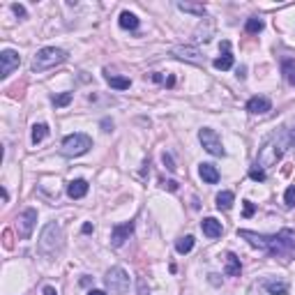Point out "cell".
<instances>
[{
	"label": "cell",
	"mask_w": 295,
	"mask_h": 295,
	"mask_svg": "<svg viewBox=\"0 0 295 295\" xmlns=\"http://www.w3.org/2000/svg\"><path fill=\"white\" fill-rule=\"evenodd\" d=\"M35 221H37V210L28 208V210L21 212V215L16 217V231H19V238L28 240L30 233H32V228H35Z\"/></svg>",
	"instance_id": "ba28073f"
},
{
	"label": "cell",
	"mask_w": 295,
	"mask_h": 295,
	"mask_svg": "<svg viewBox=\"0 0 295 295\" xmlns=\"http://www.w3.org/2000/svg\"><path fill=\"white\" fill-rule=\"evenodd\" d=\"M106 288L115 295H125L127 288H129V275H127L122 268H111L106 272Z\"/></svg>",
	"instance_id": "8992f818"
},
{
	"label": "cell",
	"mask_w": 295,
	"mask_h": 295,
	"mask_svg": "<svg viewBox=\"0 0 295 295\" xmlns=\"http://www.w3.org/2000/svg\"><path fill=\"white\" fill-rule=\"evenodd\" d=\"M60 247H62V228H60V224L51 221L40 235V251L46 256H53Z\"/></svg>",
	"instance_id": "7a4b0ae2"
},
{
	"label": "cell",
	"mask_w": 295,
	"mask_h": 295,
	"mask_svg": "<svg viewBox=\"0 0 295 295\" xmlns=\"http://www.w3.org/2000/svg\"><path fill=\"white\" fill-rule=\"evenodd\" d=\"M161 161L166 164V169H169V171L178 169V166H175V161H173V157H171V152H164V155H161Z\"/></svg>",
	"instance_id": "f546056e"
},
{
	"label": "cell",
	"mask_w": 295,
	"mask_h": 295,
	"mask_svg": "<svg viewBox=\"0 0 295 295\" xmlns=\"http://www.w3.org/2000/svg\"><path fill=\"white\" fill-rule=\"evenodd\" d=\"M265 290L270 295H286L288 293V286L284 281H265Z\"/></svg>",
	"instance_id": "44dd1931"
},
{
	"label": "cell",
	"mask_w": 295,
	"mask_h": 295,
	"mask_svg": "<svg viewBox=\"0 0 295 295\" xmlns=\"http://www.w3.org/2000/svg\"><path fill=\"white\" fill-rule=\"evenodd\" d=\"M85 194H88V182L85 180H72L67 185V196L70 199H83Z\"/></svg>",
	"instance_id": "9a60e30c"
},
{
	"label": "cell",
	"mask_w": 295,
	"mask_h": 295,
	"mask_svg": "<svg viewBox=\"0 0 295 295\" xmlns=\"http://www.w3.org/2000/svg\"><path fill=\"white\" fill-rule=\"evenodd\" d=\"M245 30L249 32V35H258V32L263 30V21H260V19H256V16H251V19H247Z\"/></svg>",
	"instance_id": "d4e9b609"
},
{
	"label": "cell",
	"mask_w": 295,
	"mask_h": 295,
	"mask_svg": "<svg viewBox=\"0 0 295 295\" xmlns=\"http://www.w3.org/2000/svg\"><path fill=\"white\" fill-rule=\"evenodd\" d=\"M67 60V53L62 49H55V46H46V49H40L32 60V70L35 72H44L49 67H55L60 62Z\"/></svg>",
	"instance_id": "3957f363"
},
{
	"label": "cell",
	"mask_w": 295,
	"mask_h": 295,
	"mask_svg": "<svg viewBox=\"0 0 295 295\" xmlns=\"http://www.w3.org/2000/svg\"><path fill=\"white\" fill-rule=\"evenodd\" d=\"M161 185H164V189H169V191H178V182L175 180H164Z\"/></svg>",
	"instance_id": "4dcf8cb0"
},
{
	"label": "cell",
	"mask_w": 295,
	"mask_h": 295,
	"mask_svg": "<svg viewBox=\"0 0 295 295\" xmlns=\"http://www.w3.org/2000/svg\"><path fill=\"white\" fill-rule=\"evenodd\" d=\"M173 55H178V58H182V60H189V62H196V65H201V53L196 49H191V46H175L173 49Z\"/></svg>",
	"instance_id": "4fadbf2b"
},
{
	"label": "cell",
	"mask_w": 295,
	"mask_h": 295,
	"mask_svg": "<svg viewBox=\"0 0 295 295\" xmlns=\"http://www.w3.org/2000/svg\"><path fill=\"white\" fill-rule=\"evenodd\" d=\"M72 97H74V95H72V92H62V95L53 97V104L58 106V109H60V106H67V104H70V102H72Z\"/></svg>",
	"instance_id": "4316f807"
},
{
	"label": "cell",
	"mask_w": 295,
	"mask_h": 295,
	"mask_svg": "<svg viewBox=\"0 0 295 295\" xmlns=\"http://www.w3.org/2000/svg\"><path fill=\"white\" fill-rule=\"evenodd\" d=\"M256 212V208H254V203H249V201H245V217H251Z\"/></svg>",
	"instance_id": "1f68e13d"
},
{
	"label": "cell",
	"mask_w": 295,
	"mask_h": 295,
	"mask_svg": "<svg viewBox=\"0 0 295 295\" xmlns=\"http://www.w3.org/2000/svg\"><path fill=\"white\" fill-rule=\"evenodd\" d=\"M178 7H180L182 12H191V14H199V16H203V14H205V7H203V5H191V3H178Z\"/></svg>",
	"instance_id": "484cf974"
},
{
	"label": "cell",
	"mask_w": 295,
	"mask_h": 295,
	"mask_svg": "<svg viewBox=\"0 0 295 295\" xmlns=\"http://www.w3.org/2000/svg\"><path fill=\"white\" fill-rule=\"evenodd\" d=\"M92 148V139L88 134H70L62 141L60 152L65 157H81Z\"/></svg>",
	"instance_id": "277c9868"
},
{
	"label": "cell",
	"mask_w": 295,
	"mask_h": 295,
	"mask_svg": "<svg viewBox=\"0 0 295 295\" xmlns=\"http://www.w3.org/2000/svg\"><path fill=\"white\" fill-rule=\"evenodd\" d=\"M44 295H58V290H55L53 286H46V288H44Z\"/></svg>",
	"instance_id": "d590c367"
},
{
	"label": "cell",
	"mask_w": 295,
	"mask_h": 295,
	"mask_svg": "<svg viewBox=\"0 0 295 295\" xmlns=\"http://www.w3.org/2000/svg\"><path fill=\"white\" fill-rule=\"evenodd\" d=\"M249 178L254 182H265V178H268V175H265L263 169H249Z\"/></svg>",
	"instance_id": "83f0119b"
},
{
	"label": "cell",
	"mask_w": 295,
	"mask_h": 295,
	"mask_svg": "<svg viewBox=\"0 0 295 295\" xmlns=\"http://www.w3.org/2000/svg\"><path fill=\"white\" fill-rule=\"evenodd\" d=\"M281 72H284L286 81H288L290 85H295V60H284V65H281Z\"/></svg>",
	"instance_id": "cb8c5ba5"
},
{
	"label": "cell",
	"mask_w": 295,
	"mask_h": 295,
	"mask_svg": "<svg viewBox=\"0 0 295 295\" xmlns=\"http://www.w3.org/2000/svg\"><path fill=\"white\" fill-rule=\"evenodd\" d=\"M106 81H109V85L111 88H115V90H127L132 85V81L127 79V76H111V74H106Z\"/></svg>",
	"instance_id": "d6986e66"
},
{
	"label": "cell",
	"mask_w": 295,
	"mask_h": 295,
	"mask_svg": "<svg viewBox=\"0 0 295 295\" xmlns=\"http://www.w3.org/2000/svg\"><path fill=\"white\" fill-rule=\"evenodd\" d=\"M88 295H106V293H104V290H90Z\"/></svg>",
	"instance_id": "74e56055"
},
{
	"label": "cell",
	"mask_w": 295,
	"mask_h": 295,
	"mask_svg": "<svg viewBox=\"0 0 295 295\" xmlns=\"http://www.w3.org/2000/svg\"><path fill=\"white\" fill-rule=\"evenodd\" d=\"M240 238H245L251 247L275 256V258H295V231L284 228L275 235H260L254 231H240Z\"/></svg>",
	"instance_id": "6da1fadb"
},
{
	"label": "cell",
	"mask_w": 295,
	"mask_h": 295,
	"mask_svg": "<svg viewBox=\"0 0 295 295\" xmlns=\"http://www.w3.org/2000/svg\"><path fill=\"white\" fill-rule=\"evenodd\" d=\"M19 65H21V55L16 53V51L5 49L3 53H0V72H3L0 76H3V79H7Z\"/></svg>",
	"instance_id": "9c48e42d"
},
{
	"label": "cell",
	"mask_w": 295,
	"mask_h": 295,
	"mask_svg": "<svg viewBox=\"0 0 295 295\" xmlns=\"http://www.w3.org/2000/svg\"><path fill=\"white\" fill-rule=\"evenodd\" d=\"M221 49H224V55H221V58H217L215 62H212V65L217 67V70H221V72H226V70H231V67H233V55L228 53L231 51V42H221Z\"/></svg>",
	"instance_id": "5bb4252c"
},
{
	"label": "cell",
	"mask_w": 295,
	"mask_h": 295,
	"mask_svg": "<svg viewBox=\"0 0 295 295\" xmlns=\"http://www.w3.org/2000/svg\"><path fill=\"white\" fill-rule=\"evenodd\" d=\"M240 272H242L240 258L228 251V254H226V275H228V277H240Z\"/></svg>",
	"instance_id": "e0dca14e"
},
{
	"label": "cell",
	"mask_w": 295,
	"mask_h": 295,
	"mask_svg": "<svg viewBox=\"0 0 295 295\" xmlns=\"http://www.w3.org/2000/svg\"><path fill=\"white\" fill-rule=\"evenodd\" d=\"M191 249H194V238L191 235H185V238H180V240L175 242V251L178 254H189Z\"/></svg>",
	"instance_id": "7402d4cb"
},
{
	"label": "cell",
	"mask_w": 295,
	"mask_h": 295,
	"mask_svg": "<svg viewBox=\"0 0 295 295\" xmlns=\"http://www.w3.org/2000/svg\"><path fill=\"white\" fill-rule=\"evenodd\" d=\"M139 293L141 295H150V290H145V279H139Z\"/></svg>",
	"instance_id": "836d02e7"
},
{
	"label": "cell",
	"mask_w": 295,
	"mask_h": 295,
	"mask_svg": "<svg viewBox=\"0 0 295 295\" xmlns=\"http://www.w3.org/2000/svg\"><path fill=\"white\" fill-rule=\"evenodd\" d=\"M83 233H92V224H83Z\"/></svg>",
	"instance_id": "8d00e7d4"
},
{
	"label": "cell",
	"mask_w": 295,
	"mask_h": 295,
	"mask_svg": "<svg viewBox=\"0 0 295 295\" xmlns=\"http://www.w3.org/2000/svg\"><path fill=\"white\" fill-rule=\"evenodd\" d=\"M284 203H286V208H293V205H295V185L286 189V194H284Z\"/></svg>",
	"instance_id": "f1b7e54d"
},
{
	"label": "cell",
	"mask_w": 295,
	"mask_h": 295,
	"mask_svg": "<svg viewBox=\"0 0 295 295\" xmlns=\"http://www.w3.org/2000/svg\"><path fill=\"white\" fill-rule=\"evenodd\" d=\"M199 141H201V145H203L205 150L210 152V155H215V157H224L226 155V150H224V145H221L219 136H217V132L210 129V127H205V129L199 132Z\"/></svg>",
	"instance_id": "52a82bcc"
},
{
	"label": "cell",
	"mask_w": 295,
	"mask_h": 295,
	"mask_svg": "<svg viewBox=\"0 0 295 295\" xmlns=\"http://www.w3.org/2000/svg\"><path fill=\"white\" fill-rule=\"evenodd\" d=\"M118 23H120V28H125V30H136V28H139V19H136V14H132V12H122Z\"/></svg>",
	"instance_id": "ac0fdd59"
},
{
	"label": "cell",
	"mask_w": 295,
	"mask_h": 295,
	"mask_svg": "<svg viewBox=\"0 0 295 295\" xmlns=\"http://www.w3.org/2000/svg\"><path fill=\"white\" fill-rule=\"evenodd\" d=\"M270 109H272V102L268 100V97H263V95H256V97H251V100L247 102V111L254 113V115H263V113H268Z\"/></svg>",
	"instance_id": "8fae6325"
},
{
	"label": "cell",
	"mask_w": 295,
	"mask_h": 295,
	"mask_svg": "<svg viewBox=\"0 0 295 295\" xmlns=\"http://www.w3.org/2000/svg\"><path fill=\"white\" fill-rule=\"evenodd\" d=\"M49 136V125H44V122H40V125L32 127V143H42V141Z\"/></svg>",
	"instance_id": "603a6c76"
},
{
	"label": "cell",
	"mask_w": 295,
	"mask_h": 295,
	"mask_svg": "<svg viewBox=\"0 0 295 295\" xmlns=\"http://www.w3.org/2000/svg\"><path fill=\"white\" fill-rule=\"evenodd\" d=\"M199 173H201V178H203L208 185H217V182H219V171H217L212 164H201Z\"/></svg>",
	"instance_id": "2e32d148"
},
{
	"label": "cell",
	"mask_w": 295,
	"mask_h": 295,
	"mask_svg": "<svg viewBox=\"0 0 295 295\" xmlns=\"http://www.w3.org/2000/svg\"><path fill=\"white\" fill-rule=\"evenodd\" d=\"M12 10H14V14H16V16H25L23 5H12Z\"/></svg>",
	"instance_id": "d6a6232c"
},
{
	"label": "cell",
	"mask_w": 295,
	"mask_h": 295,
	"mask_svg": "<svg viewBox=\"0 0 295 295\" xmlns=\"http://www.w3.org/2000/svg\"><path fill=\"white\" fill-rule=\"evenodd\" d=\"M281 155H284V148H281L279 141L277 139L265 141L258 150V166L260 169H270V166H275L281 159Z\"/></svg>",
	"instance_id": "5b68a950"
},
{
	"label": "cell",
	"mask_w": 295,
	"mask_h": 295,
	"mask_svg": "<svg viewBox=\"0 0 295 295\" xmlns=\"http://www.w3.org/2000/svg\"><path fill=\"white\" fill-rule=\"evenodd\" d=\"M233 201H235L233 191H219V194H217V208H219V210H231Z\"/></svg>",
	"instance_id": "ffe728a7"
},
{
	"label": "cell",
	"mask_w": 295,
	"mask_h": 295,
	"mask_svg": "<svg viewBox=\"0 0 295 295\" xmlns=\"http://www.w3.org/2000/svg\"><path fill=\"white\" fill-rule=\"evenodd\" d=\"M201 228H203V233L208 235V238H212V240H215V238H219L221 235V221H217L215 217H205L203 221H201Z\"/></svg>",
	"instance_id": "7c38bea8"
},
{
	"label": "cell",
	"mask_w": 295,
	"mask_h": 295,
	"mask_svg": "<svg viewBox=\"0 0 295 295\" xmlns=\"http://www.w3.org/2000/svg\"><path fill=\"white\" fill-rule=\"evenodd\" d=\"M102 127H104V132H111V129H113V122H111V120H102Z\"/></svg>",
	"instance_id": "e575fe53"
},
{
	"label": "cell",
	"mask_w": 295,
	"mask_h": 295,
	"mask_svg": "<svg viewBox=\"0 0 295 295\" xmlns=\"http://www.w3.org/2000/svg\"><path fill=\"white\" fill-rule=\"evenodd\" d=\"M132 231H134V221H125V224L113 226V231H111V245H113V247H122L127 240H129Z\"/></svg>",
	"instance_id": "30bf717a"
}]
</instances>
